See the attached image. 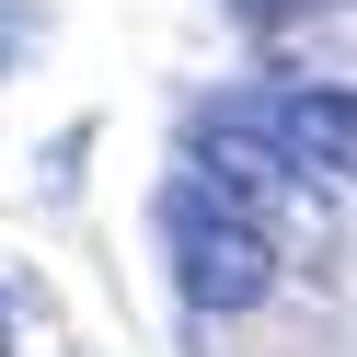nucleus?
Instances as JSON below:
<instances>
[{"instance_id": "f257e3e1", "label": "nucleus", "mask_w": 357, "mask_h": 357, "mask_svg": "<svg viewBox=\"0 0 357 357\" xmlns=\"http://www.w3.org/2000/svg\"><path fill=\"white\" fill-rule=\"evenodd\" d=\"M162 242H173V288H185L196 311H254L265 288H277V242H265V219H242L219 185H162Z\"/></svg>"}, {"instance_id": "39448f33", "label": "nucleus", "mask_w": 357, "mask_h": 357, "mask_svg": "<svg viewBox=\"0 0 357 357\" xmlns=\"http://www.w3.org/2000/svg\"><path fill=\"white\" fill-rule=\"evenodd\" d=\"M231 12H311V0H231Z\"/></svg>"}, {"instance_id": "20e7f679", "label": "nucleus", "mask_w": 357, "mask_h": 357, "mask_svg": "<svg viewBox=\"0 0 357 357\" xmlns=\"http://www.w3.org/2000/svg\"><path fill=\"white\" fill-rule=\"evenodd\" d=\"M12 346H24V311H12V288H0V357H12Z\"/></svg>"}, {"instance_id": "7ed1b4c3", "label": "nucleus", "mask_w": 357, "mask_h": 357, "mask_svg": "<svg viewBox=\"0 0 357 357\" xmlns=\"http://www.w3.org/2000/svg\"><path fill=\"white\" fill-rule=\"evenodd\" d=\"M24 47H35V12H24V0H0V70H12Z\"/></svg>"}, {"instance_id": "f03ea898", "label": "nucleus", "mask_w": 357, "mask_h": 357, "mask_svg": "<svg viewBox=\"0 0 357 357\" xmlns=\"http://www.w3.org/2000/svg\"><path fill=\"white\" fill-rule=\"evenodd\" d=\"M265 139L288 150V173H323V185H357V93L334 81H288V93H254Z\"/></svg>"}]
</instances>
